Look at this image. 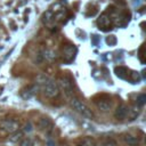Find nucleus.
<instances>
[{
	"label": "nucleus",
	"instance_id": "nucleus-1",
	"mask_svg": "<svg viewBox=\"0 0 146 146\" xmlns=\"http://www.w3.org/2000/svg\"><path fill=\"white\" fill-rule=\"evenodd\" d=\"M36 81L46 97L55 98L59 95V87L55 82V80H52L51 78H49L47 75H39Z\"/></svg>",
	"mask_w": 146,
	"mask_h": 146
},
{
	"label": "nucleus",
	"instance_id": "nucleus-2",
	"mask_svg": "<svg viewBox=\"0 0 146 146\" xmlns=\"http://www.w3.org/2000/svg\"><path fill=\"white\" fill-rule=\"evenodd\" d=\"M71 106L73 107V110L75 112H78L83 117H86V119H92L94 117V113L82 100H80L78 98H72L71 99Z\"/></svg>",
	"mask_w": 146,
	"mask_h": 146
},
{
	"label": "nucleus",
	"instance_id": "nucleus-3",
	"mask_svg": "<svg viewBox=\"0 0 146 146\" xmlns=\"http://www.w3.org/2000/svg\"><path fill=\"white\" fill-rule=\"evenodd\" d=\"M0 128L3 131L8 132V133H14V132H16L18 130L19 123H18V121H16L14 119H5V120L1 121Z\"/></svg>",
	"mask_w": 146,
	"mask_h": 146
},
{
	"label": "nucleus",
	"instance_id": "nucleus-4",
	"mask_svg": "<svg viewBox=\"0 0 146 146\" xmlns=\"http://www.w3.org/2000/svg\"><path fill=\"white\" fill-rule=\"evenodd\" d=\"M58 82H59V86L58 87H60V89L64 91V94L66 95V97H72L73 94H74V91H73V84H72L71 79L67 78V76H62L58 80Z\"/></svg>",
	"mask_w": 146,
	"mask_h": 146
},
{
	"label": "nucleus",
	"instance_id": "nucleus-5",
	"mask_svg": "<svg viewBox=\"0 0 146 146\" xmlns=\"http://www.w3.org/2000/svg\"><path fill=\"white\" fill-rule=\"evenodd\" d=\"M128 115V107L124 105V104H121L117 106V108L115 110V113H114V116L115 119L117 120H123L125 119Z\"/></svg>",
	"mask_w": 146,
	"mask_h": 146
},
{
	"label": "nucleus",
	"instance_id": "nucleus-6",
	"mask_svg": "<svg viewBox=\"0 0 146 146\" xmlns=\"http://www.w3.org/2000/svg\"><path fill=\"white\" fill-rule=\"evenodd\" d=\"M96 106L102 110V111H108L112 107V102L111 99H99V100H95Z\"/></svg>",
	"mask_w": 146,
	"mask_h": 146
},
{
	"label": "nucleus",
	"instance_id": "nucleus-7",
	"mask_svg": "<svg viewBox=\"0 0 146 146\" xmlns=\"http://www.w3.org/2000/svg\"><path fill=\"white\" fill-rule=\"evenodd\" d=\"M38 125H39V128L41 130H50L51 127H52V123H51V121H50L49 117H41L39 120Z\"/></svg>",
	"mask_w": 146,
	"mask_h": 146
},
{
	"label": "nucleus",
	"instance_id": "nucleus-8",
	"mask_svg": "<svg viewBox=\"0 0 146 146\" xmlns=\"http://www.w3.org/2000/svg\"><path fill=\"white\" fill-rule=\"evenodd\" d=\"M123 140L125 144L130 145V146H137L139 144V139L132 135H124L123 136Z\"/></svg>",
	"mask_w": 146,
	"mask_h": 146
},
{
	"label": "nucleus",
	"instance_id": "nucleus-9",
	"mask_svg": "<svg viewBox=\"0 0 146 146\" xmlns=\"http://www.w3.org/2000/svg\"><path fill=\"white\" fill-rule=\"evenodd\" d=\"M78 146H96V143L92 138L90 137H84L83 139L80 140V143L78 144Z\"/></svg>",
	"mask_w": 146,
	"mask_h": 146
},
{
	"label": "nucleus",
	"instance_id": "nucleus-10",
	"mask_svg": "<svg viewBox=\"0 0 146 146\" xmlns=\"http://www.w3.org/2000/svg\"><path fill=\"white\" fill-rule=\"evenodd\" d=\"M136 102H137V105H138V106H144L145 103H146V95H145V94L138 95Z\"/></svg>",
	"mask_w": 146,
	"mask_h": 146
},
{
	"label": "nucleus",
	"instance_id": "nucleus-11",
	"mask_svg": "<svg viewBox=\"0 0 146 146\" xmlns=\"http://www.w3.org/2000/svg\"><path fill=\"white\" fill-rule=\"evenodd\" d=\"M19 146H33V140L29 137L22 139V141L19 143Z\"/></svg>",
	"mask_w": 146,
	"mask_h": 146
},
{
	"label": "nucleus",
	"instance_id": "nucleus-12",
	"mask_svg": "<svg viewBox=\"0 0 146 146\" xmlns=\"http://www.w3.org/2000/svg\"><path fill=\"white\" fill-rule=\"evenodd\" d=\"M103 146H117V143H116L114 139L108 138V139H106V140L103 143Z\"/></svg>",
	"mask_w": 146,
	"mask_h": 146
},
{
	"label": "nucleus",
	"instance_id": "nucleus-13",
	"mask_svg": "<svg viewBox=\"0 0 146 146\" xmlns=\"http://www.w3.org/2000/svg\"><path fill=\"white\" fill-rule=\"evenodd\" d=\"M11 135H13V136H11V138H10V140H11V141H16L17 139H21V138H22V136H23V133H22V132H17V131H16V132H14V133H11Z\"/></svg>",
	"mask_w": 146,
	"mask_h": 146
},
{
	"label": "nucleus",
	"instance_id": "nucleus-14",
	"mask_svg": "<svg viewBox=\"0 0 146 146\" xmlns=\"http://www.w3.org/2000/svg\"><path fill=\"white\" fill-rule=\"evenodd\" d=\"M43 55L42 54H38L36 56H35V58H34V63H36V64H41L42 63V60H43Z\"/></svg>",
	"mask_w": 146,
	"mask_h": 146
},
{
	"label": "nucleus",
	"instance_id": "nucleus-15",
	"mask_svg": "<svg viewBox=\"0 0 146 146\" xmlns=\"http://www.w3.org/2000/svg\"><path fill=\"white\" fill-rule=\"evenodd\" d=\"M24 131H32V124H31V122H27L24 125Z\"/></svg>",
	"mask_w": 146,
	"mask_h": 146
}]
</instances>
